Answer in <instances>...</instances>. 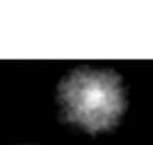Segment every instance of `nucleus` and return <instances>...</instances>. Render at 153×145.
Here are the masks:
<instances>
[{"mask_svg": "<svg viewBox=\"0 0 153 145\" xmlns=\"http://www.w3.org/2000/svg\"><path fill=\"white\" fill-rule=\"evenodd\" d=\"M125 95L116 71L76 67L57 84L56 103L63 121L95 134L118 124L127 108Z\"/></svg>", "mask_w": 153, "mask_h": 145, "instance_id": "nucleus-1", "label": "nucleus"}]
</instances>
